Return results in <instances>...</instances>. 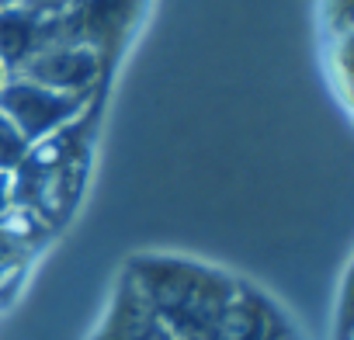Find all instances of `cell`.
I'll return each mask as SVG.
<instances>
[{"label": "cell", "instance_id": "obj_12", "mask_svg": "<svg viewBox=\"0 0 354 340\" xmlns=\"http://www.w3.org/2000/svg\"><path fill=\"white\" fill-rule=\"evenodd\" d=\"M146 340H174V337H170V333H167L163 326H156V330H153V333H149Z\"/></svg>", "mask_w": 354, "mask_h": 340}, {"label": "cell", "instance_id": "obj_11", "mask_svg": "<svg viewBox=\"0 0 354 340\" xmlns=\"http://www.w3.org/2000/svg\"><path fill=\"white\" fill-rule=\"evenodd\" d=\"M0 216H11V174H0Z\"/></svg>", "mask_w": 354, "mask_h": 340}, {"label": "cell", "instance_id": "obj_2", "mask_svg": "<svg viewBox=\"0 0 354 340\" xmlns=\"http://www.w3.org/2000/svg\"><path fill=\"white\" fill-rule=\"evenodd\" d=\"M139 8H142V0H73L59 15H46L49 46L53 42L87 46L108 66L111 56L132 35Z\"/></svg>", "mask_w": 354, "mask_h": 340}, {"label": "cell", "instance_id": "obj_8", "mask_svg": "<svg viewBox=\"0 0 354 340\" xmlns=\"http://www.w3.org/2000/svg\"><path fill=\"white\" fill-rule=\"evenodd\" d=\"M32 250H35V240L21 226V219H15V212L0 216V299L21 285Z\"/></svg>", "mask_w": 354, "mask_h": 340}, {"label": "cell", "instance_id": "obj_3", "mask_svg": "<svg viewBox=\"0 0 354 340\" xmlns=\"http://www.w3.org/2000/svg\"><path fill=\"white\" fill-rule=\"evenodd\" d=\"M91 97H77V94H59V91H49L28 77H8L4 87H0V111H4L18 132L39 146L46 139H53L56 132H63L66 125H73L84 108H87Z\"/></svg>", "mask_w": 354, "mask_h": 340}, {"label": "cell", "instance_id": "obj_7", "mask_svg": "<svg viewBox=\"0 0 354 340\" xmlns=\"http://www.w3.org/2000/svg\"><path fill=\"white\" fill-rule=\"evenodd\" d=\"M156 326L160 323H156L146 295L139 292V285L129 274H122L118 292L108 305V316L101 319V326L91 340H146Z\"/></svg>", "mask_w": 354, "mask_h": 340}, {"label": "cell", "instance_id": "obj_10", "mask_svg": "<svg viewBox=\"0 0 354 340\" xmlns=\"http://www.w3.org/2000/svg\"><path fill=\"white\" fill-rule=\"evenodd\" d=\"M25 4L39 15H59L66 4H73V0H25Z\"/></svg>", "mask_w": 354, "mask_h": 340}, {"label": "cell", "instance_id": "obj_14", "mask_svg": "<svg viewBox=\"0 0 354 340\" xmlns=\"http://www.w3.org/2000/svg\"><path fill=\"white\" fill-rule=\"evenodd\" d=\"M4 80H8V70H4V63H0V87H4Z\"/></svg>", "mask_w": 354, "mask_h": 340}, {"label": "cell", "instance_id": "obj_4", "mask_svg": "<svg viewBox=\"0 0 354 340\" xmlns=\"http://www.w3.org/2000/svg\"><path fill=\"white\" fill-rule=\"evenodd\" d=\"M104 63L94 49L87 46H70V42H53L46 49H39L21 70L18 77H28L49 91L59 94H77V97H91L94 87L104 77Z\"/></svg>", "mask_w": 354, "mask_h": 340}, {"label": "cell", "instance_id": "obj_1", "mask_svg": "<svg viewBox=\"0 0 354 340\" xmlns=\"http://www.w3.org/2000/svg\"><path fill=\"white\" fill-rule=\"evenodd\" d=\"M125 274L139 285L156 323L174 340H219L236 278L223 274L219 267L167 254L136 257L129 261Z\"/></svg>", "mask_w": 354, "mask_h": 340}, {"label": "cell", "instance_id": "obj_13", "mask_svg": "<svg viewBox=\"0 0 354 340\" xmlns=\"http://www.w3.org/2000/svg\"><path fill=\"white\" fill-rule=\"evenodd\" d=\"M18 4H25V0H0V11H8V8H18Z\"/></svg>", "mask_w": 354, "mask_h": 340}, {"label": "cell", "instance_id": "obj_5", "mask_svg": "<svg viewBox=\"0 0 354 340\" xmlns=\"http://www.w3.org/2000/svg\"><path fill=\"white\" fill-rule=\"evenodd\" d=\"M295 330H292L288 316L274 305L271 295H264L257 285L236 281L219 340H285Z\"/></svg>", "mask_w": 354, "mask_h": 340}, {"label": "cell", "instance_id": "obj_6", "mask_svg": "<svg viewBox=\"0 0 354 340\" xmlns=\"http://www.w3.org/2000/svg\"><path fill=\"white\" fill-rule=\"evenodd\" d=\"M46 46H49V21H46V15L32 11L28 4L0 11V63H4L8 77H15Z\"/></svg>", "mask_w": 354, "mask_h": 340}, {"label": "cell", "instance_id": "obj_9", "mask_svg": "<svg viewBox=\"0 0 354 340\" xmlns=\"http://www.w3.org/2000/svg\"><path fill=\"white\" fill-rule=\"evenodd\" d=\"M32 153V142L18 132V125L0 111V174H15Z\"/></svg>", "mask_w": 354, "mask_h": 340}]
</instances>
